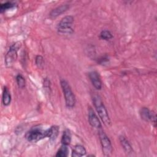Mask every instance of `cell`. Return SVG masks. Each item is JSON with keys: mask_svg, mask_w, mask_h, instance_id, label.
<instances>
[{"mask_svg": "<svg viewBox=\"0 0 157 157\" xmlns=\"http://www.w3.org/2000/svg\"><path fill=\"white\" fill-rule=\"evenodd\" d=\"M92 101L94 107L103 123L107 126H110L111 121L108 112L101 99V98L97 94H93L92 96Z\"/></svg>", "mask_w": 157, "mask_h": 157, "instance_id": "6da1fadb", "label": "cell"}, {"mask_svg": "<svg viewBox=\"0 0 157 157\" xmlns=\"http://www.w3.org/2000/svg\"><path fill=\"white\" fill-rule=\"evenodd\" d=\"M74 21V18L72 15H66L63 17L57 25L56 29L59 34L64 35H69L74 33V31L72 25Z\"/></svg>", "mask_w": 157, "mask_h": 157, "instance_id": "7a4b0ae2", "label": "cell"}, {"mask_svg": "<svg viewBox=\"0 0 157 157\" xmlns=\"http://www.w3.org/2000/svg\"><path fill=\"white\" fill-rule=\"evenodd\" d=\"M60 85L64 96L66 106L67 108H73L76 102V98L69 83L64 79L60 80Z\"/></svg>", "mask_w": 157, "mask_h": 157, "instance_id": "3957f363", "label": "cell"}, {"mask_svg": "<svg viewBox=\"0 0 157 157\" xmlns=\"http://www.w3.org/2000/svg\"><path fill=\"white\" fill-rule=\"evenodd\" d=\"M25 137L29 142H37L47 137V129L44 130L39 126L33 127L26 132Z\"/></svg>", "mask_w": 157, "mask_h": 157, "instance_id": "277c9868", "label": "cell"}, {"mask_svg": "<svg viewBox=\"0 0 157 157\" xmlns=\"http://www.w3.org/2000/svg\"><path fill=\"white\" fill-rule=\"evenodd\" d=\"M98 135L104 155L107 156H110L113 151V147L110 139L102 129H99Z\"/></svg>", "mask_w": 157, "mask_h": 157, "instance_id": "5b68a950", "label": "cell"}, {"mask_svg": "<svg viewBox=\"0 0 157 157\" xmlns=\"http://www.w3.org/2000/svg\"><path fill=\"white\" fill-rule=\"evenodd\" d=\"M20 47V42H15L10 46L4 57V61L7 67L12 66L15 62L17 58V52Z\"/></svg>", "mask_w": 157, "mask_h": 157, "instance_id": "8992f818", "label": "cell"}, {"mask_svg": "<svg viewBox=\"0 0 157 157\" xmlns=\"http://www.w3.org/2000/svg\"><path fill=\"white\" fill-rule=\"evenodd\" d=\"M139 114L140 118L145 121L151 122L154 126L156 127V113L153 112L150 110L148 107H143L140 109L139 111Z\"/></svg>", "mask_w": 157, "mask_h": 157, "instance_id": "52a82bcc", "label": "cell"}, {"mask_svg": "<svg viewBox=\"0 0 157 157\" xmlns=\"http://www.w3.org/2000/svg\"><path fill=\"white\" fill-rule=\"evenodd\" d=\"M88 121L90 124L94 128L97 129H101L102 128V124L101 123L98 118V117L97 116V115L96 114V113L94 112V111L93 110V109L90 107L88 109Z\"/></svg>", "mask_w": 157, "mask_h": 157, "instance_id": "ba28073f", "label": "cell"}, {"mask_svg": "<svg viewBox=\"0 0 157 157\" xmlns=\"http://www.w3.org/2000/svg\"><path fill=\"white\" fill-rule=\"evenodd\" d=\"M88 77L93 86L98 90H100L102 86V80L99 73L97 71H93L88 73Z\"/></svg>", "mask_w": 157, "mask_h": 157, "instance_id": "9c48e42d", "label": "cell"}, {"mask_svg": "<svg viewBox=\"0 0 157 157\" xmlns=\"http://www.w3.org/2000/svg\"><path fill=\"white\" fill-rule=\"evenodd\" d=\"M69 4H61L60 6H58V7L52 9L49 13V16L52 18H55L66 12L69 9Z\"/></svg>", "mask_w": 157, "mask_h": 157, "instance_id": "30bf717a", "label": "cell"}, {"mask_svg": "<svg viewBox=\"0 0 157 157\" xmlns=\"http://www.w3.org/2000/svg\"><path fill=\"white\" fill-rule=\"evenodd\" d=\"M119 141L120 142V144L123 148L124 152L129 155L133 152V148L132 145H131L129 140L124 137V136H120L119 137Z\"/></svg>", "mask_w": 157, "mask_h": 157, "instance_id": "8fae6325", "label": "cell"}, {"mask_svg": "<svg viewBox=\"0 0 157 157\" xmlns=\"http://www.w3.org/2000/svg\"><path fill=\"white\" fill-rule=\"evenodd\" d=\"M86 153V150L84 146L80 144L75 145L72 151L71 156L72 157H80L85 156Z\"/></svg>", "mask_w": 157, "mask_h": 157, "instance_id": "7c38bea8", "label": "cell"}, {"mask_svg": "<svg viewBox=\"0 0 157 157\" xmlns=\"http://www.w3.org/2000/svg\"><path fill=\"white\" fill-rule=\"evenodd\" d=\"M59 134V127L56 125L52 126L47 129V137L50 139V141H55Z\"/></svg>", "mask_w": 157, "mask_h": 157, "instance_id": "4fadbf2b", "label": "cell"}, {"mask_svg": "<svg viewBox=\"0 0 157 157\" xmlns=\"http://www.w3.org/2000/svg\"><path fill=\"white\" fill-rule=\"evenodd\" d=\"M12 100V96L9 88L7 86H4L2 94V102L4 106H8Z\"/></svg>", "mask_w": 157, "mask_h": 157, "instance_id": "5bb4252c", "label": "cell"}, {"mask_svg": "<svg viewBox=\"0 0 157 157\" xmlns=\"http://www.w3.org/2000/svg\"><path fill=\"white\" fill-rule=\"evenodd\" d=\"M71 139H72V136L70 131L67 129H65L63 131L61 136V144L68 146L70 145L71 142Z\"/></svg>", "mask_w": 157, "mask_h": 157, "instance_id": "9a60e30c", "label": "cell"}, {"mask_svg": "<svg viewBox=\"0 0 157 157\" xmlns=\"http://www.w3.org/2000/svg\"><path fill=\"white\" fill-rule=\"evenodd\" d=\"M68 146L65 145H61V147L57 151L55 156L58 157H66L69 154Z\"/></svg>", "mask_w": 157, "mask_h": 157, "instance_id": "2e32d148", "label": "cell"}, {"mask_svg": "<svg viewBox=\"0 0 157 157\" xmlns=\"http://www.w3.org/2000/svg\"><path fill=\"white\" fill-rule=\"evenodd\" d=\"M15 6V4L10 1H7L6 2L1 3L0 4V12L2 13L6 12V10H8L10 9L13 8Z\"/></svg>", "mask_w": 157, "mask_h": 157, "instance_id": "e0dca14e", "label": "cell"}, {"mask_svg": "<svg viewBox=\"0 0 157 157\" xmlns=\"http://www.w3.org/2000/svg\"><path fill=\"white\" fill-rule=\"evenodd\" d=\"M15 80H16L17 84L20 88L23 89L26 86V80L22 74H17L15 77Z\"/></svg>", "mask_w": 157, "mask_h": 157, "instance_id": "ac0fdd59", "label": "cell"}, {"mask_svg": "<svg viewBox=\"0 0 157 157\" xmlns=\"http://www.w3.org/2000/svg\"><path fill=\"white\" fill-rule=\"evenodd\" d=\"M99 37L101 39H102L104 40H109L113 38V35L109 30L104 29L101 31V32L100 33Z\"/></svg>", "mask_w": 157, "mask_h": 157, "instance_id": "d6986e66", "label": "cell"}, {"mask_svg": "<svg viewBox=\"0 0 157 157\" xmlns=\"http://www.w3.org/2000/svg\"><path fill=\"white\" fill-rule=\"evenodd\" d=\"M35 64L39 69H42L44 66V59L41 55H37L35 58Z\"/></svg>", "mask_w": 157, "mask_h": 157, "instance_id": "ffe728a7", "label": "cell"}, {"mask_svg": "<svg viewBox=\"0 0 157 157\" xmlns=\"http://www.w3.org/2000/svg\"><path fill=\"white\" fill-rule=\"evenodd\" d=\"M43 85H44V88L45 90L49 91L51 88V84H50V81L48 78H45L44 79Z\"/></svg>", "mask_w": 157, "mask_h": 157, "instance_id": "44dd1931", "label": "cell"}, {"mask_svg": "<svg viewBox=\"0 0 157 157\" xmlns=\"http://www.w3.org/2000/svg\"><path fill=\"white\" fill-rule=\"evenodd\" d=\"M108 61H109V59H108L107 57H106V56H102V57H101L99 59H98V63L103 64V63H107Z\"/></svg>", "mask_w": 157, "mask_h": 157, "instance_id": "7402d4cb", "label": "cell"}]
</instances>
